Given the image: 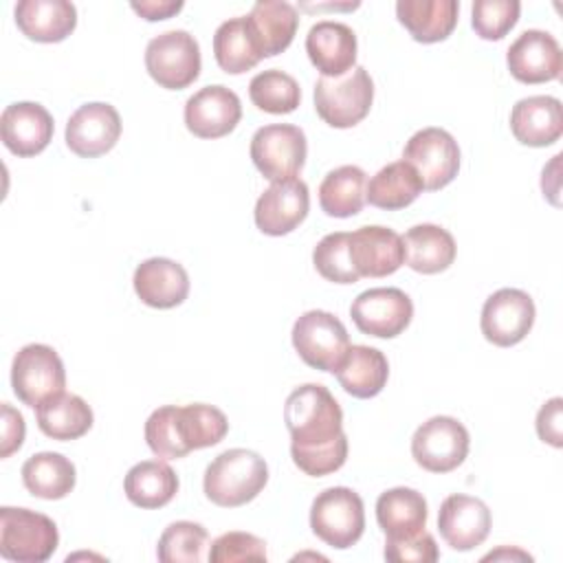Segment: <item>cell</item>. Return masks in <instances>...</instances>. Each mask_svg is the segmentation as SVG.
<instances>
[{
    "instance_id": "obj_1",
    "label": "cell",
    "mask_w": 563,
    "mask_h": 563,
    "mask_svg": "<svg viewBox=\"0 0 563 563\" xmlns=\"http://www.w3.org/2000/svg\"><path fill=\"white\" fill-rule=\"evenodd\" d=\"M284 422L292 438L290 449L299 451L332 444L343 435L341 405L319 383H306L290 391L284 405Z\"/></svg>"
},
{
    "instance_id": "obj_2",
    "label": "cell",
    "mask_w": 563,
    "mask_h": 563,
    "mask_svg": "<svg viewBox=\"0 0 563 563\" xmlns=\"http://www.w3.org/2000/svg\"><path fill=\"white\" fill-rule=\"evenodd\" d=\"M268 482L264 457L249 449L220 453L205 471L202 488L209 501L222 508H238L253 501Z\"/></svg>"
},
{
    "instance_id": "obj_3",
    "label": "cell",
    "mask_w": 563,
    "mask_h": 563,
    "mask_svg": "<svg viewBox=\"0 0 563 563\" xmlns=\"http://www.w3.org/2000/svg\"><path fill=\"white\" fill-rule=\"evenodd\" d=\"M374 101V81L363 66L341 77H319L314 84V110L332 128L345 130L361 123Z\"/></svg>"
},
{
    "instance_id": "obj_4",
    "label": "cell",
    "mask_w": 563,
    "mask_h": 563,
    "mask_svg": "<svg viewBox=\"0 0 563 563\" xmlns=\"http://www.w3.org/2000/svg\"><path fill=\"white\" fill-rule=\"evenodd\" d=\"M57 543L59 532L51 517L29 508H0V554L7 561H48Z\"/></svg>"
},
{
    "instance_id": "obj_5",
    "label": "cell",
    "mask_w": 563,
    "mask_h": 563,
    "mask_svg": "<svg viewBox=\"0 0 563 563\" xmlns=\"http://www.w3.org/2000/svg\"><path fill=\"white\" fill-rule=\"evenodd\" d=\"M310 528L330 548H352L365 530L361 495L347 486L321 490L310 506Z\"/></svg>"
},
{
    "instance_id": "obj_6",
    "label": "cell",
    "mask_w": 563,
    "mask_h": 563,
    "mask_svg": "<svg viewBox=\"0 0 563 563\" xmlns=\"http://www.w3.org/2000/svg\"><path fill=\"white\" fill-rule=\"evenodd\" d=\"M200 46L183 29L165 31L147 42L145 68L150 77L167 90H183L200 75Z\"/></svg>"
},
{
    "instance_id": "obj_7",
    "label": "cell",
    "mask_w": 563,
    "mask_h": 563,
    "mask_svg": "<svg viewBox=\"0 0 563 563\" xmlns=\"http://www.w3.org/2000/svg\"><path fill=\"white\" fill-rule=\"evenodd\" d=\"M66 369L59 354L44 343H29L18 350L11 365V387L18 400L26 407H37L44 400L64 391Z\"/></svg>"
},
{
    "instance_id": "obj_8",
    "label": "cell",
    "mask_w": 563,
    "mask_h": 563,
    "mask_svg": "<svg viewBox=\"0 0 563 563\" xmlns=\"http://www.w3.org/2000/svg\"><path fill=\"white\" fill-rule=\"evenodd\" d=\"M292 345L306 365L334 374L350 347V336L332 312L308 310L292 325Z\"/></svg>"
},
{
    "instance_id": "obj_9",
    "label": "cell",
    "mask_w": 563,
    "mask_h": 563,
    "mask_svg": "<svg viewBox=\"0 0 563 563\" xmlns=\"http://www.w3.org/2000/svg\"><path fill=\"white\" fill-rule=\"evenodd\" d=\"M306 134L290 123L264 125L251 139V161L271 183L295 178L306 163Z\"/></svg>"
},
{
    "instance_id": "obj_10",
    "label": "cell",
    "mask_w": 563,
    "mask_h": 563,
    "mask_svg": "<svg viewBox=\"0 0 563 563\" xmlns=\"http://www.w3.org/2000/svg\"><path fill=\"white\" fill-rule=\"evenodd\" d=\"M468 431L451 416H433L411 438V455L429 473H449L468 455Z\"/></svg>"
},
{
    "instance_id": "obj_11",
    "label": "cell",
    "mask_w": 563,
    "mask_h": 563,
    "mask_svg": "<svg viewBox=\"0 0 563 563\" xmlns=\"http://www.w3.org/2000/svg\"><path fill=\"white\" fill-rule=\"evenodd\" d=\"M402 161L416 169L427 191H438L457 176L460 147L446 130L422 128L407 141Z\"/></svg>"
},
{
    "instance_id": "obj_12",
    "label": "cell",
    "mask_w": 563,
    "mask_h": 563,
    "mask_svg": "<svg viewBox=\"0 0 563 563\" xmlns=\"http://www.w3.org/2000/svg\"><path fill=\"white\" fill-rule=\"evenodd\" d=\"M534 314V301L526 290L499 288L484 301L479 328L488 343L510 347L528 336Z\"/></svg>"
},
{
    "instance_id": "obj_13",
    "label": "cell",
    "mask_w": 563,
    "mask_h": 563,
    "mask_svg": "<svg viewBox=\"0 0 563 563\" xmlns=\"http://www.w3.org/2000/svg\"><path fill=\"white\" fill-rule=\"evenodd\" d=\"M350 317L363 334L394 339L411 323L413 303L400 288H369L352 301Z\"/></svg>"
},
{
    "instance_id": "obj_14",
    "label": "cell",
    "mask_w": 563,
    "mask_h": 563,
    "mask_svg": "<svg viewBox=\"0 0 563 563\" xmlns=\"http://www.w3.org/2000/svg\"><path fill=\"white\" fill-rule=\"evenodd\" d=\"M121 136V117L114 106L90 101L79 106L66 123V145L81 158L110 152Z\"/></svg>"
},
{
    "instance_id": "obj_15",
    "label": "cell",
    "mask_w": 563,
    "mask_h": 563,
    "mask_svg": "<svg viewBox=\"0 0 563 563\" xmlns=\"http://www.w3.org/2000/svg\"><path fill=\"white\" fill-rule=\"evenodd\" d=\"M310 194L301 178L275 180L255 202V224L266 235H286L295 231L308 216Z\"/></svg>"
},
{
    "instance_id": "obj_16",
    "label": "cell",
    "mask_w": 563,
    "mask_h": 563,
    "mask_svg": "<svg viewBox=\"0 0 563 563\" xmlns=\"http://www.w3.org/2000/svg\"><path fill=\"white\" fill-rule=\"evenodd\" d=\"M240 119V97L220 84L200 88L185 103V125L198 139L227 136L235 130Z\"/></svg>"
},
{
    "instance_id": "obj_17",
    "label": "cell",
    "mask_w": 563,
    "mask_h": 563,
    "mask_svg": "<svg viewBox=\"0 0 563 563\" xmlns=\"http://www.w3.org/2000/svg\"><path fill=\"white\" fill-rule=\"evenodd\" d=\"M506 64L510 75L521 84H543L561 77V46L548 31L528 29L508 48Z\"/></svg>"
},
{
    "instance_id": "obj_18",
    "label": "cell",
    "mask_w": 563,
    "mask_h": 563,
    "mask_svg": "<svg viewBox=\"0 0 563 563\" xmlns=\"http://www.w3.org/2000/svg\"><path fill=\"white\" fill-rule=\"evenodd\" d=\"M488 506L471 495H449L438 512V530L446 545L457 552H468L484 543L490 532Z\"/></svg>"
},
{
    "instance_id": "obj_19",
    "label": "cell",
    "mask_w": 563,
    "mask_h": 563,
    "mask_svg": "<svg viewBox=\"0 0 563 563\" xmlns=\"http://www.w3.org/2000/svg\"><path fill=\"white\" fill-rule=\"evenodd\" d=\"M53 117L35 101H18L0 114V136L7 150L15 156H35L46 150L53 139Z\"/></svg>"
},
{
    "instance_id": "obj_20",
    "label": "cell",
    "mask_w": 563,
    "mask_h": 563,
    "mask_svg": "<svg viewBox=\"0 0 563 563\" xmlns=\"http://www.w3.org/2000/svg\"><path fill=\"white\" fill-rule=\"evenodd\" d=\"M350 253L361 277H387L405 264L402 238L387 227H361L350 233Z\"/></svg>"
},
{
    "instance_id": "obj_21",
    "label": "cell",
    "mask_w": 563,
    "mask_h": 563,
    "mask_svg": "<svg viewBox=\"0 0 563 563\" xmlns=\"http://www.w3.org/2000/svg\"><path fill=\"white\" fill-rule=\"evenodd\" d=\"M132 284L139 299L158 310L176 308L189 295V275L185 266L169 257H150L141 262Z\"/></svg>"
},
{
    "instance_id": "obj_22",
    "label": "cell",
    "mask_w": 563,
    "mask_h": 563,
    "mask_svg": "<svg viewBox=\"0 0 563 563\" xmlns=\"http://www.w3.org/2000/svg\"><path fill=\"white\" fill-rule=\"evenodd\" d=\"M306 53L321 77H341L356 64V35L343 22L321 20L306 35Z\"/></svg>"
},
{
    "instance_id": "obj_23",
    "label": "cell",
    "mask_w": 563,
    "mask_h": 563,
    "mask_svg": "<svg viewBox=\"0 0 563 563\" xmlns=\"http://www.w3.org/2000/svg\"><path fill=\"white\" fill-rule=\"evenodd\" d=\"M510 130L515 139L530 147H545L563 134L561 101L550 95L519 99L510 110Z\"/></svg>"
},
{
    "instance_id": "obj_24",
    "label": "cell",
    "mask_w": 563,
    "mask_h": 563,
    "mask_svg": "<svg viewBox=\"0 0 563 563\" xmlns=\"http://www.w3.org/2000/svg\"><path fill=\"white\" fill-rule=\"evenodd\" d=\"M13 13L18 29L44 44L66 40L77 26V9L68 0H22Z\"/></svg>"
},
{
    "instance_id": "obj_25",
    "label": "cell",
    "mask_w": 563,
    "mask_h": 563,
    "mask_svg": "<svg viewBox=\"0 0 563 563\" xmlns=\"http://www.w3.org/2000/svg\"><path fill=\"white\" fill-rule=\"evenodd\" d=\"M246 22L262 57H273L290 46L299 26V15L290 2L260 0L253 4Z\"/></svg>"
},
{
    "instance_id": "obj_26",
    "label": "cell",
    "mask_w": 563,
    "mask_h": 563,
    "mask_svg": "<svg viewBox=\"0 0 563 563\" xmlns=\"http://www.w3.org/2000/svg\"><path fill=\"white\" fill-rule=\"evenodd\" d=\"M457 0H398V22L416 42L435 44L446 40L457 24Z\"/></svg>"
},
{
    "instance_id": "obj_27",
    "label": "cell",
    "mask_w": 563,
    "mask_h": 563,
    "mask_svg": "<svg viewBox=\"0 0 563 563\" xmlns=\"http://www.w3.org/2000/svg\"><path fill=\"white\" fill-rule=\"evenodd\" d=\"M334 376L350 396L374 398L387 385L389 363L376 347L350 345L341 365L334 369Z\"/></svg>"
},
{
    "instance_id": "obj_28",
    "label": "cell",
    "mask_w": 563,
    "mask_h": 563,
    "mask_svg": "<svg viewBox=\"0 0 563 563\" xmlns=\"http://www.w3.org/2000/svg\"><path fill=\"white\" fill-rule=\"evenodd\" d=\"M427 517V499L413 488L396 486L376 499V521L389 539H405L422 532Z\"/></svg>"
},
{
    "instance_id": "obj_29",
    "label": "cell",
    "mask_w": 563,
    "mask_h": 563,
    "mask_svg": "<svg viewBox=\"0 0 563 563\" xmlns=\"http://www.w3.org/2000/svg\"><path fill=\"white\" fill-rule=\"evenodd\" d=\"M405 264L422 275L446 271L455 260L453 235L438 224H416L402 235Z\"/></svg>"
},
{
    "instance_id": "obj_30",
    "label": "cell",
    "mask_w": 563,
    "mask_h": 563,
    "mask_svg": "<svg viewBox=\"0 0 563 563\" xmlns=\"http://www.w3.org/2000/svg\"><path fill=\"white\" fill-rule=\"evenodd\" d=\"M37 427L53 440H77L92 427V409L77 394H57L35 407Z\"/></svg>"
},
{
    "instance_id": "obj_31",
    "label": "cell",
    "mask_w": 563,
    "mask_h": 563,
    "mask_svg": "<svg viewBox=\"0 0 563 563\" xmlns=\"http://www.w3.org/2000/svg\"><path fill=\"white\" fill-rule=\"evenodd\" d=\"M123 490L125 497L139 508H163L178 493V475L161 460H143L128 471Z\"/></svg>"
},
{
    "instance_id": "obj_32",
    "label": "cell",
    "mask_w": 563,
    "mask_h": 563,
    "mask_svg": "<svg viewBox=\"0 0 563 563\" xmlns=\"http://www.w3.org/2000/svg\"><path fill=\"white\" fill-rule=\"evenodd\" d=\"M24 488L40 499H64L77 482L75 464L62 453L42 451L22 464Z\"/></svg>"
},
{
    "instance_id": "obj_33",
    "label": "cell",
    "mask_w": 563,
    "mask_h": 563,
    "mask_svg": "<svg viewBox=\"0 0 563 563\" xmlns=\"http://www.w3.org/2000/svg\"><path fill=\"white\" fill-rule=\"evenodd\" d=\"M422 189L424 187L416 169L405 161H396L372 176L365 189V200L378 209L398 211L409 207Z\"/></svg>"
},
{
    "instance_id": "obj_34",
    "label": "cell",
    "mask_w": 563,
    "mask_h": 563,
    "mask_svg": "<svg viewBox=\"0 0 563 563\" xmlns=\"http://www.w3.org/2000/svg\"><path fill=\"white\" fill-rule=\"evenodd\" d=\"M367 176L356 165H341L319 185V205L332 218L356 216L365 205Z\"/></svg>"
},
{
    "instance_id": "obj_35",
    "label": "cell",
    "mask_w": 563,
    "mask_h": 563,
    "mask_svg": "<svg viewBox=\"0 0 563 563\" xmlns=\"http://www.w3.org/2000/svg\"><path fill=\"white\" fill-rule=\"evenodd\" d=\"M213 55L218 66L229 75L246 73L253 66H257L260 59H264L253 40L246 15L231 18L216 29Z\"/></svg>"
},
{
    "instance_id": "obj_36",
    "label": "cell",
    "mask_w": 563,
    "mask_h": 563,
    "mask_svg": "<svg viewBox=\"0 0 563 563\" xmlns=\"http://www.w3.org/2000/svg\"><path fill=\"white\" fill-rule=\"evenodd\" d=\"M176 429L185 449L191 453L222 442L229 431V420L213 405L191 402L176 407Z\"/></svg>"
},
{
    "instance_id": "obj_37",
    "label": "cell",
    "mask_w": 563,
    "mask_h": 563,
    "mask_svg": "<svg viewBox=\"0 0 563 563\" xmlns=\"http://www.w3.org/2000/svg\"><path fill=\"white\" fill-rule=\"evenodd\" d=\"M253 106L268 114H288L299 108L301 88L297 79L279 68L257 73L249 84Z\"/></svg>"
},
{
    "instance_id": "obj_38",
    "label": "cell",
    "mask_w": 563,
    "mask_h": 563,
    "mask_svg": "<svg viewBox=\"0 0 563 563\" xmlns=\"http://www.w3.org/2000/svg\"><path fill=\"white\" fill-rule=\"evenodd\" d=\"M207 530L196 521L169 523L156 545V556L163 563H200L207 548Z\"/></svg>"
},
{
    "instance_id": "obj_39",
    "label": "cell",
    "mask_w": 563,
    "mask_h": 563,
    "mask_svg": "<svg viewBox=\"0 0 563 563\" xmlns=\"http://www.w3.org/2000/svg\"><path fill=\"white\" fill-rule=\"evenodd\" d=\"M317 273L334 284H354L361 279L350 253V233L336 231L321 238L312 251Z\"/></svg>"
},
{
    "instance_id": "obj_40",
    "label": "cell",
    "mask_w": 563,
    "mask_h": 563,
    "mask_svg": "<svg viewBox=\"0 0 563 563\" xmlns=\"http://www.w3.org/2000/svg\"><path fill=\"white\" fill-rule=\"evenodd\" d=\"M517 0H477L471 9V24L482 40H501L519 20Z\"/></svg>"
},
{
    "instance_id": "obj_41",
    "label": "cell",
    "mask_w": 563,
    "mask_h": 563,
    "mask_svg": "<svg viewBox=\"0 0 563 563\" xmlns=\"http://www.w3.org/2000/svg\"><path fill=\"white\" fill-rule=\"evenodd\" d=\"M145 442L152 453L163 460H178L189 453L176 429V405H165L150 413L145 422Z\"/></svg>"
},
{
    "instance_id": "obj_42",
    "label": "cell",
    "mask_w": 563,
    "mask_h": 563,
    "mask_svg": "<svg viewBox=\"0 0 563 563\" xmlns=\"http://www.w3.org/2000/svg\"><path fill=\"white\" fill-rule=\"evenodd\" d=\"M266 559L268 554H266L264 539L242 530H231L220 534L209 548L211 563H242V561L266 563Z\"/></svg>"
},
{
    "instance_id": "obj_43",
    "label": "cell",
    "mask_w": 563,
    "mask_h": 563,
    "mask_svg": "<svg viewBox=\"0 0 563 563\" xmlns=\"http://www.w3.org/2000/svg\"><path fill=\"white\" fill-rule=\"evenodd\" d=\"M290 455H292L295 466L299 471H303L306 475H310V477L330 475V473L339 471L347 460V438L343 433L332 444H325L319 449H308V451L290 449Z\"/></svg>"
},
{
    "instance_id": "obj_44",
    "label": "cell",
    "mask_w": 563,
    "mask_h": 563,
    "mask_svg": "<svg viewBox=\"0 0 563 563\" xmlns=\"http://www.w3.org/2000/svg\"><path fill=\"white\" fill-rule=\"evenodd\" d=\"M440 552L429 532H418L405 539H385V559L391 563H433Z\"/></svg>"
},
{
    "instance_id": "obj_45",
    "label": "cell",
    "mask_w": 563,
    "mask_h": 563,
    "mask_svg": "<svg viewBox=\"0 0 563 563\" xmlns=\"http://www.w3.org/2000/svg\"><path fill=\"white\" fill-rule=\"evenodd\" d=\"M561 411H563V400L559 396L550 398L543 402V407L537 413V433L543 442L552 444L554 449L563 446V427H561Z\"/></svg>"
},
{
    "instance_id": "obj_46",
    "label": "cell",
    "mask_w": 563,
    "mask_h": 563,
    "mask_svg": "<svg viewBox=\"0 0 563 563\" xmlns=\"http://www.w3.org/2000/svg\"><path fill=\"white\" fill-rule=\"evenodd\" d=\"M26 424L18 409L9 402H2V442H0V457H9L15 453L24 442Z\"/></svg>"
},
{
    "instance_id": "obj_47",
    "label": "cell",
    "mask_w": 563,
    "mask_h": 563,
    "mask_svg": "<svg viewBox=\"0 0 563 563\" xmlns=\"http://www.w3.org/2000/svg\"><path fill=\"white\" fill-rule=\"evenodd\" d=\"M130 7L141 18L156 22V20H167L176 15L183 9V2L180 0H141V2H132Z\"/></svg>"
},
{
    "instance_id": "obj_48",
    "label": "cell",
    "mask_w": 563,
    "mask_h": 563,
    "mask_svg": "<svg viewBox=\"0 0 563 563\" xmlns=\"http://www.w3.org/2000/svg\"><path fill=\"white\" fill-rule=\"evenodd\" d=\"M493 559H523V561H532V556L528 552H521V550H508V548H501L497 552H488L482 561H493Z\"/></svg>"
}]
</instances>
